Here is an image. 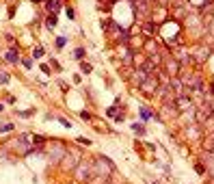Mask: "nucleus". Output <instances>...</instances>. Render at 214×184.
Segmentation results:
<instances>
[{
  "instance_id": "obj_7",
  "label": "nucleus",
  "mask_w": 214,
  "mask_h": 184,
  "mask_svg": "<svg viewBox=\"0 0 214 184\" xmlns=\"http://www.w3.org/2000/svg\"><path fill=\"white\" fill-rule=\"evenodd\" d=\"M208 56H210V48H208V46H201L199 50H197V54L193 56V63H203Z\"/></svg>"
},
{
  "instance_id": "obj_13",
  "label": "nucleus",
  "mask_w": 214,
  "mask_h": 184,
  "mask_svg": "<svg viewBox=\"0 0 214 184\" xmlns=\"http://www.w3.org/2000/svg\"><path fill=\"white\" fill-rule=\"evenodd\" d=\"M143 31H145L147 35H154V33H156V24H151V22H145V26H143Z\"/></svg>"
},
{
  "instance_id": "obj_28",
  "label": "nucleus",
  "mask_w": 214,
  "mask_h": 184,
  "mask_svg": "<svg viewBox=\"0 0 214 184\" xmlns=\"http://www.w3.org/2000/svg\"><path fill=\"white\" fill-rule=\"evenodd\" d=\"M80 117H82L85 121H89V119H91V113H86V111H82V113H80Z\"/></svg>"
},
{
  "instance_id": "obj_6",
  "label": "nucleus",
  "mask_w": 214,
  "mask_h": 184,
  "mask_svg": "<svg viewBox=\"0 0 214 184\" xmlns=\"http://www.w3.org/2000/svg\"><path fill=\"white\" fill-rule=\"evenodd\" d=\"M201 158H203V167H208V173L210 176H214V154H210V152H203L201 154Z\"/></svg>"
},
{
  "instance_id": "obj_3",
  "label": "nucleus",
  "mask_w": 214,
  "mask_h": 184,
  "mask_svg": "<svg viewBox=\"0 0 214 184\" xmlns=\"http://www.w3.org/2000/svg\"><path fill=\"white\" fill-rule=\"evenodd\" d=\"M74 171H76V178L80 182H86L93 178V163H78V167Z\"/></svg>"
},
{
  "instance_id": "obj_27",
  "label": "nucleus",
  "mask_w": 214,
  "mask_h": 184,
  "mask_svg": "<svg viewBox=\"0 0 214 184\" xmlns=\"http://www.w3.org/2000/svg\"><path fill=\"white\" fill-rule=\"evenodd\" d=\"M33 113H35V111H22V113H17V115H20V117H30Z\"/></svg>"
},
{
  "instance_id": "obj_18",
  "label": "nucleus",
  "mask_w": 214,
  "mask_h": 184,
  "mask_svg": "<svg viewBox=\"0 0 214 184\" xmlns=\"http://www.w3.org/2000/svg\"><path fill=\"white\" fill-rule=\"evenodd\" d=\"M9 83V74L7 72H0V85H7Z\"/></svg>"
},
{
  "instance_id": "obj_5",
  "label": "nucleus",
  "mask_w": 214,
  "mask_h": 184,
  "mask_svg": "<svg viewBox=\"0 0 214 184\" xmlns=\"http://www.w3.org/2000/svg\"><path fill=\"white\" fill-rule=\"evenodd\" d=\"M78 163H80V156H78V154H67V152H65L61 165H63L65 169H72V171H74V169L78 167Z\"/></svg>"
},
{
  "instance_id": "obj_10",
  "label": "nucleus",
  "mask_w": 214,
  "mask_h": 184,
  "mask_svg": "<svg viewBox=\"0 0 214 184\" xmlns=\"http://www.w3.org/2000/svg\"><path fill=\"white\" fill-rule=\"evenodd\" d=\"M203 147H206V152L214 154V132H210V134L206 137V141H203Z\"/></svg>"
},
{
  "instance_id": "obj_15",
  "label": "nucleus",
  "mask_w": 214,
  "mask_h": 184,
  "mask_svg": "<svg viewBox=\"0 0 214 184\" xmlns=\"http://www.w3.org/2000/svg\"><path fill=\"white\" fill-rule=\"evenodd\" d=\"M45 26H48V28H52V26H56V15H54V13H52V15H50V17L45 20Z\"/></svg>"
},
{
  "instance_id": "obj_26",
  "label": "nucleus",
  "mask_w": 214,
  "mask_h": 184,
  "mask_svg": "<svg viewBox=\"0 0 214 184\" xmlns=\"http://www.w3.org/2000/svg\"><path fill=\"white\" fill-rule=\"evenodd\" d=\"M65 15H67L69 20H74V15H76V13H74V9H65Z\"/></svg>"
},
{
  "instance_id": "obj_33",
  "label": "nucleus",
  "mask_w": 214,
  "mask_h": 184,
  "mask_svg": "<svg viewBox=\"0 0 214 184\" xmlns=\"http://www.w3.org/2000/svg\"><path fill=\"white\" fill-rule=\"evenodd\" d=\"M147 2H149V4H151V2H156V0H147Z\"/></svg>"
},
{
  "instance_id": "obj_21",
  "label": "nucleus",
  "mask_w": 214,
  "mask_h": 184,
  "mask_svg": "<svg viewBox=\"0 0 214 184\" xmlns=\"http://www.w3.org/2000/svg\"><path fill=\"white\" fill-rule=\"evenodd\" d=\"M33 56H35V59L43 56V48H35V50H33Z\"/></svg>"
},
{
  "instance_id": "obj_31",
  "label": "nucleus",
  "mask_w": 214,
  "mask_h": 184,
  "mask_svg": "<svg viewBox=\"0 0 214 184\" xmlns=\"http://www.w3.org/2000/svg\"><path fill=\"white\" fill-rule=\"evenodd\" d=\"M106 184H119V182H106Z\"/></svg>"
},
{
  "instance_id": "obj_25",
  "label": "nucleus",
  "mask_w": 214,
  "mask_h": 184,
  "mask_svg": "<svg viewBox=\"0 0 214 184\" xmlns=\"http://www.w3.org/2000/svg\"><path fill=\"white\" fill-rule=\"evenodd\" d=\"M22 65H24L26 69H30V67H33V61H30V59H24V61H22Z\"/></svg>"
},
{
  "instance_id": "obj_16",
  "label": "nucleus",
  "mask_w": 214,
  "mask_h": 184,
  "mask_svg": "<svg viewBox=\"0 0 214 184\" xmlns=\"http://www.w3.org/2000/svg\"><path fill=\"white\" fill-rule=\"evenodd\" d=\"M141 117L147 121V119H151V111H147V108H141Z\"/></svg>"
},
{
  "instance_id": "obj_24",
  "label": "nucleus",
  "mask_w": 214,
  "mask_h": 184,
  "mask_svg": "<svg viewBox=\"0 0 214 184\" xmlns=\"http://www.w3.org/2000/svg\"><path fill=\"white\" fill-rule=\"evenodd\" d=\"M80 69H82V72H86V74H89V72H91V65H89V63H80Z\"/></svg>"
},
{
  "instance_id": "obj_2",
  "label": "nucleus",
  "mask_w": 214,
  "mask_h": 184,
  "mask_svg": "<svg viewBox=\"0 0 214 184\" xmlns=\"http://www.w3.org/2000/svg\"><path fill=\"white\" fill-rule=\"evenodd\" d=\"M158 87H160V80H158V76H156V74H151V76H147V80H145L138 89L145 93V95H156Z\"/></svg>"
},
{
  "instance_id": "obj_17",
  "label": "nucleus",
  "mask_w": 214,
  "mask_h": 184,
  "mask_svg": "<svg viewBox=\"0 0 214 184\" xmlns=\"http://www.w3.org/2000/svg\"><path fill=\"white\" fill-rule=\"evenodd\" d=\"M195 171H197L199 176H206V167H203L201 163H197V165H195Z\"/></svg>"
},
{
  "instance_id": "obj_1",
  "label": "nucleus",
  "mask_w": 214,
  "mask_h": 184,
  "mask_svg": "<svg viewBox=\"0 0 214 184\" xmlns=\"http://www.w3.org/2000/svg\"><path fill=\"white\" fill-rule=\"evenodd\" d=\"M113 171H115V163L110 158H106V156H97L95 158V163H93V176H97L102 180H108Z\"/></svg>"
},
{
  "instance_id": "obj_23",
  "label": "nucleus",
  "mask_w": 214,
  "mask_h": 184,
  "mask_svg": "<svg viewBox=\"0 0 214 184\" xmlns=\"http://www.w3.org/2000/svg\"><path fill=\"white\" fill-rule=\"evenodd\" d=\"M9 130H13V124H4V126H0V132H9Z\"/></svg>"
},
{
  "instance_id": "obj_11",
  "label": "nucleus",
  "mask_w": 214,
  "mask_h": 184,
  "mask_svg": "<svg viewBox=\"0 0 214 184\" xmlns=\"http://www.w3.org/2000/svg\"><path fill=\"white\" fill-rule=\"evenodd\" d=\"M7 61L13 63V65H17V63H20V54H17L15 50H9V52H7Z\"/></svg>"
},
{
  "instance_id": "obj_29",
  "label": "nucleus",
  "mask_w": 214,
  "mask_h": 184,
  "mask_svg": "<svg viewBox=\"0 0 214 184\" xmlns=\"http://www.w3.org/2000/svg\"><path fill=\"white\" fill-rule=\"evenodd\" d=\"M58 121H61V124H63V126H65V128H69V126H72V124H69V121H67V119H65V117H58Z\"/></svg>"
},
{
  "instance_id": "obj_4",
  "label": "nucleus",
  "mask_w": 214,
  "mask_h": 184,
  "mask_svg": "<svg viewBox=\"0 0 214 184\" xmlns=\"http://www.w3.org/2000/svg\"><path fill=\"white\" fill-rule=\"evenodd\" d=\"M179 67H182V65H179L175 59H167V61H165V74H167L169 78H175V76L179 74Z\"/></svg>"
},
{
  "instance_id": "obj_30",
  "label": "nucleus",
  "mask_w": 214,
  "mask_h": 184,
  "mask_svg": "<svg viewBox=\"0 0 214 184\" xmlns=\"http://www.w3.org/2000/svg\"><path fill=\"white\" fill-rule=\"evenodd\" d=\"M78 143H82V145H89L91 141H89V139H82V137H80V139H78Z\"/></svg>"
},
{
  "instance_id": "obj_32",
  "label": "nucleus",
  "mask_w": 214,
  "mask_h": 184,
  "mask_svg": "<svg viewBox=\"0 0 214 184\" xmlns=\"http://www.w3.org/2000/svg\"><path fill=\"white\" fill-rule=\"evenodd\" d=\"M2 108H4V106H2V104H0V113H2Z\"/></svg>"
},
{
  "instance_id": "obj_22",
  "label": "nucleus",
  "mask_w": 214,
  "mask_h": 184,
  "mask_svg": "<svg viewBox=\"0 0 214 184\" xmlns=\"http://www.w3.org/2000/svg\"><path fill=\"white\" fill-rule=\"evenodd\" d=\"M74 56H76V59H82V56H85V48H78V50L74 52Z\"/></svg>"
},
{
  "instance_id": "obj_20",
  "label": "nucleus",
  "mask_w": 214,
  "mask_h": 184,
  "mask_svg": "<svg viewBox=\"0 0 214 184\" xmlns=\"http://www.w3.org/2000/svg\"><path fill=\"white\" fill-rule=\"evenodd\" d=\"M65 44H67L65 37H58V39H56V48H65Z\"/></svg>"
},
{
  "instance_id": "obj_34",
  "label": "nucleus",
  "mask_w": 214,
  "mask_h": 184,
  "mask_svg": "<svg viewBox=\"0 0 214 184\" xmlns=\"http://www.w3.org/2000/svg\"><path fill=\"white\" fill-rule=\"evenodd\" d=\"M33 2H43V0H33Z\"/></svg>"
},
{
  "instance_id": "obj_9",
  "label": "nucleus",
  "mask_w": 214,
  "mask_h": 184,
  "mask_svg": "<svg viewBox=\"0 0 214 184\" xmlns=\"http://www.w3.org/2000/svg\"><path fill=\"white\" fill-rule=\"evenodd\" d=\"M186 137H188V139H197V137H199V126H197V124L186 126Z\"/></svg>"
},
{
  "instance_id": "obj_8",
  "label": "nucleus",
  "mask_w": 214,
  "mask_h": 184,
  "mask_svg": "<svg viewBox=\"0 0 214 184\" xmlns=\"http://www.w3.org/2000/svg\"><path fill=\"white\" fill-rule=\"evenodd\" d=\"M147 76H149V74H147V72H143V69H141V67H138V69H136V72H134V74H132V83H134V85H138V87H141V85H143V83H145V80H147Z\"/></svg>"
},
{
  "instance_id": "obj_19",
  "label": "nucleus",
  "mask_w": 214,
  "mask_h": 184,
  "mask_svg": "<svg viewBox=\"0 0 214 184\" xmlns=\"http://www.w3.org/2000/svg\"><path fill=\"white\" fill-rule=\"evenodd\" d=\"M106 115H108V117H117V106H110V108L106 111Z\"/></svg>"
},
{
  "instance_id": "obj_14",
  "label": "nucleus",
  "mask_w": 214,
  "mask_h": 184,
  "mask_svg": "<svg viewBox=\"0 0 214 184\" xmlns=\"http://www.w3.org/2000/svg\"><path fill=\"white\" fill-rule=\"evenodd\" d=\"M45 4H48V11H52L54 13V9H58L61 4H58V0H45Z\"/></svg>"
},
{
  "instance_id": "obj_12",
  "label": "nucleus",
  "mask_w": 214,
  "mask_h": 184,
  "mask_svg": "<svg viewBox=\"0 0 214 184\" xmlns=\"http://www.w3.org/2000/svg\"><path fill=\"white\" fill-rule=\"evenodd\" d=\"M132 132L141 137V134H145V126L143 124H132Z\"/></svg>"
}]
</instances>
